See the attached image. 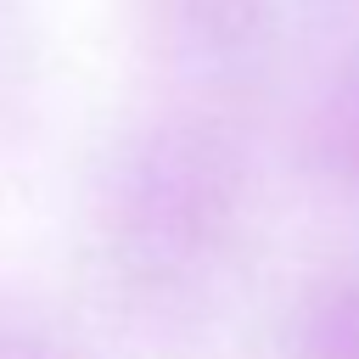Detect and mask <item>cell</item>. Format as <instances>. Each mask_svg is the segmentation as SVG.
Returning a JSON list of instances; mask_svg holds the SVG:
<instances>
[{"instance_id": "1", "label": "cell", "mask_w": 359, "mask_h": 359, "mask_svg": "<svg viewBox=\"0 0 359 359\" xmlns=\"http://www.w3.org/2000/svg\"><path fill=\"white\" fill-rule=\"evenodd\" d=\"M224 213H230V180L219 174V151H208L202 140H180V146L157 140L151 157L140 163V180L123 196L129 247L163 264L208 247Z\"/></svg>"}, {"instance_id": "2", "label": "cell", "mask_w": 359, "mask_h": 359, "mask_svg": "<svg viewBox=\"0 0 359 359\" xmlns=\"http://www.w3.org/2000/svg\"><path fill=\"white\" fill-rule=\"evenodd\" d=\"M303 353L309 359H359V275H342L325 286L303 320Z\"/></svg>"}, {"instance_id": "3", "label": "cell", "mask_w": 359, "mask_h": 359, "mask_svg": "<svg viewBox=\"0 0 359 359\" xmlns=\"http://www.w3.org/2000/svg\"><path fill=\"white\" fill-rule=\"evenodd\" d=\"M325 163L359 180V62L342 73V84L325 101Z\"/></svg>"}, {"instance_id": "4", "label": "cell", "mask_w": 359, "mask_h": 359, "mask_svg": "<svg viewBox=\"0 0 359 359\" xmlns=\"http://www.w3.org/2000/svg\"><path fill=\"white\" fill-rule=\"evenodd\" d=\"M0 359H39L28 342H0Z\"/></svg>"}]
</instances>
